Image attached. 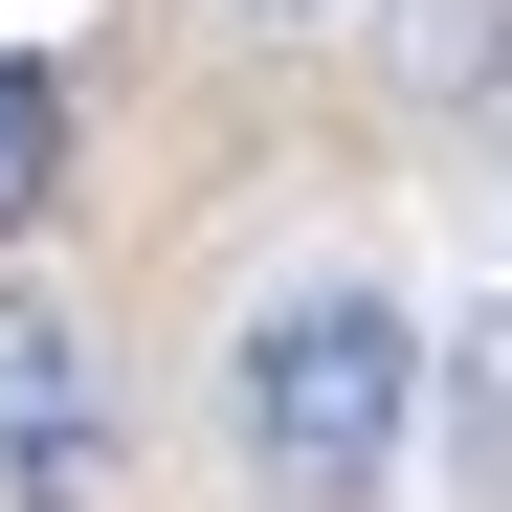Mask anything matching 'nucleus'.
I'll return each mask as SVG.
<instances>
[{
  "label": "nucleus",
  "mask_w": 512,
  "mask_h": 512,
  "mask_svg": "<svg viewBox=\"0 0 512 512\" xmlns=\"http://www.w3.org/2000/svg\"><path fill=\"white\" fill-rule=\"evenodd\" d=\"M446 379L423 334L357 290V268H312V290H268L245 312V357H223V423H245V468H268L290 512H357L379 468H401V401Z\"/></svg>",
  "instance_id": "nucleus-1"
},
{
  "label": "nucleus",
  "mask_w": 512,
  "mask_h": 512,
  "mask_svg": "<svg viewBox=\"0 0 512 512\" xmlns=\"http://www.w3.org/2000/svg\"><path fill=\"white\" fill-rule=\"evenodd\" d=\"M112 468V379H90V334L0 290V512H90Z\"/></svg>",
  "instance_id": "nucleus-2"
},
{
  "label": "nucleus",
  "mask_w": 512,
  "mask_h": 512,
  "mask_svg": "<svg viewBox=\"0 0 512 512\" xmlns=\"http://www.w3.org/2000/svg\"><path fill=\"white\" fill-rule=\"evenodd\" d=\"M446 468H468V512H512V334L490 312L446 334Z\"/></svg>",
  "instance_id": "nucleus-3"
},
{
  "label": "nucleus",
  "mask_w": 512,
  "mask_h": 512,
  "mask_svg": "<svg viewBox=\"0 0 512 512\" xmlns=\"http://www.w3.org/2000/svg\"><path fill=\"white\" fill-rule=\"evenodd\" d=\"M45 179H67V67L0 45V223H45Z\"/></svg>",
  "instance_id": "nucleus-4"
},
{
  "label": "nucleus",
  "mask_w": 512,
  "mask_h": 512,
  "mask_svg": "<svg viewBox=\"0 0 512 512\" xmlns=\"http://www.w3.org/2000/svg\"><path fill=\"white\" fill-rule=\"evenodd\" d=\"M290 23H334V0H290Z\"/></svg>",
  "instance_id": "nucleus-5"
}]
</instances>
